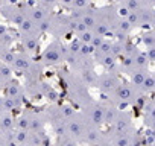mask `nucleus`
<instances>
[{
    "label": "nucleus",
    "instance_id": "nucleus-1",
    "mask_svg": "<svg viewBox=\"0 0 155 146\" xmlns=\"http://www.w3.org/2000/svg\"><path fill=\"white\" fill-rule=\"evenodd\" d=\"M43 61L46 64H58L61 61V49L56 44L49 46L46 52L43 53Z\"/></svg>",
    "mask_w": 155,
    "mask_h": 146
},
{
    "label": "nucleus",
    "instance_id": "nucleus-2",
    "mask_svg": "<svg viewBox=\"0 0 155 146\" xmlns=\"http://www.w3.org/2000/svg\"><path fill=\"white\" fill-rule=\"evenodd\" d=\"M97 82H99V87H101V90H104V91H111L113 88H116L117 85V79L114 78V76H111V75H104L102 78H99L97 79Z\"/></svg>",
    "mask_w": 155,
    "mask_h": 146
},
{
    "label": "nucleus",
    "instance_id": "nucleus-3",
    "mask_svg": "<svg viewBox=\"0 0 155 146\" xmlns=\"http://www.w3.org/2000/svg\"><path fill=\"white\" fill-rule=\"evenodd\" d=\"M3 11H5V15L9 17V20H12L17 25H20L23 22V18H25V14L20 9L14 8V6H6V8H3Z\"/></svg>",
    "mask_w": 155,
    "mask_h": 146
},
{
    "label": "nucleus",
    "instance_id": "nucleus-4",
    "mask_svg": "<svg viewBox=\"0 0 155 146\" xmlns=\"http://www.w3.org/2000/svg\"><path fill=\"white\" fill-rule=\"evenodd\" d=\"M12 64H14V67L15 68H20V70H26L29 65H31V61H29V58L28 56H25V55H14V58H12V61H11Z\"/></svg>",
    "mask_w": 155,
    "mask_h": 146
},
{
    "label": "nucleus",
    "instance_id": "nucleus-5",
    "mask_svg": "<svg viewBox=\"0 0 155 146\" xmlns=\"http://www.w3.org/2000/svg\"><path fill=\"white\" fill-rule=\"evenodd\" d=\"M23 44H25V47H26L28 50L34 52V50L37 49V46H38V40H37V37L23 35Z\"/></svg>",
    "mask_w": 155,
    "mask_h": 146
},
{
    "label": "nucleus",
    "instance_id": "nucleus-6",
    "mask_svg": "<svg viewBox=\"0 0 155 146\" xmlns=\"http://www.w3.org/2000/svg\"><path fill=\"white\" fill-rule=\"evenodd\" d=\"M91 120L94 123H102L104 122V108L102 107H94L91 110Z\"/></svg>",
    "mask_w": 155,
    "mask_h": 146
},
{
    "label": "nucleus",
    "instance_id": "nucleus-7",
    "mask_svg": "<svg viewBox=\"0 0 155 146\" xmlns=\"http://www.w3.org/2000/svg\"><path fill=\"white\" fill-rule=\"evenodd\" d=\"M117 95L122 99H129V98H132V90L126 85H119L117 87Z\"/></svg>",
    "mask_w": 155,
    "mask_h": 146
},
{
    "label": "nucleus",
    "instance_id": "nucleus-8",
    "mask_svg": "<svg viewBox=\"0 0 155 146\" xmlns=\"http://www.w3.org/2000/svg\"><path fill=\"white\" fill-rule=\"evenodd\" d=\"M117 119V111L113 110V108H108V110H104V122H116Z\"/></svg>",
    "mask_w": 155,
    "mask_h": 146
},
{
    "label": "nucleus",
    "instance_id": "nucleus-9",
    "mask_svg": "<svg viewBox=\"0 0 155 146\" xmlns=\"http://www.w3.org/2000/svg\"><path fill=\"white\" fill-rule=\"evenodd\" d=\"M12 117L11 116H5V117H2V120H0V128L2 129H9V128H12Z\"/></svg>",
    "mask_w": 155,
    "mask_h": 146
},
{
    "label": "nucleus",
    "instance_id": "nucleus-10",
    "mask_svg": "<svg viewBox=\"0 0 155 146\" xmlns=\"http://www.w3.org/2000/svg\"><path fill=\"white\" fill-rule=\"evenodd\" d=\"M91 38H93V34H91L90 31H87V29L82 31L81 35H79V41H81V43H85V44H90Z\"/></svg>",
    "mask_w": 155,
    "mask_h": 146
},
{
    "label": "nucleus",
    "instance_id": "nucleus-11",
    "mask_svg": "<svg viewBox=\"0 0 155 146\" xmlns=\"http://www.w3.org/2000/svg\"><path fill=\"white\" fill-rule=\"evenodd\" d=\"M88 3H90V0H73L71 6H74L76 9H84L88 6Z\"/></svg>",
    "mask_w": 155,
    "mask_h": 146
},
{
    "label": "nucleus",
    "instance_id": "nucleus-12",
    "mask_svg": "<svg viewBox=\"0 0 155 146\" xmlns=\"http://www.w3.org/2000/svg\"><path fill=\"white\" fill-rule=\"evenodd\" d=\"M84 79H85L87 82H90V84H94V82L97 81V78H96V75H94V73H93V71H90V70H88V71H87V70L84 71Z\"/></svg>",
    "mask_w": 155,
    "mask_h": 146
},
{
    "label": "nucleus",
    "instance_id": "nucleus-13",
    "mask_svg": "<svg viewBox=\"0 0 155 146\" xmlns=\"http://www.w3.org/2000/svg\"><path fill=\"white\" fill-rule=\"evenodd\" d=\"M0 76H2V78H9L11 76V68L8 67V65H5V64H2V65H0Z\"/></svg>",
    "mask_w": 155,
    "mask_h": 146
},
{
    "label": "nucleus",
    "instance_id": "nucleus-14",
    "mask_svg": "<svg viewBox=\"0 0 155 146\" xmlns=\"http://www.w3.org/2000/svg\"><path fill=\"white\" fill-rule=\"evenodd\" d=\"M131 26H132V25H131L128 20H120V22H119V29H120L122 32H128V31L131 29Z\"/></svg>",
    "mask_w": 155,
    "mask_h": 146
},
{
    "label": "nucleus",
    "instance_id": "nucleus-15",
    "mask_svg": "<svg viewBox=\"0 0 155 146\" xmlns=\"http://www.w3.org/2000/svg\"><path fill=\"white\" fill-rule=\"evenodd\" d=\"M28 137H29V134L26 132V129H21L18 134H15V138H17V141H20V143L28 141Z\"/></svg>",
    "mask_w": 155,
    "mask_h": 146
},
{
    "label": "nucleus",
    "instance_id": "nucleus-16",
    "mask_svg": "<svg viewBox=\"0 0 155 146\" xmlns=\"http://www.w3.org/2000/svg\"><path fill=\"white\" fill-rule=\"evenodd\" d=\"M102 62H104V65H107V67H110V65H113L114 64V56H111V53H107V55H104L102 56Z\"/></svg>",
    "mask_w": 155,
    "mask_h": 146
},
{
    "label": "nucleus",
    "instance_id": "nucleus-17",
    "mask_svg": "<svg viewBox=\"0 0 155 146\" xmlns=\"http://www.w3.org/2000/svg\"><path fill=\"white\" fill-rule=\"evenodd\" d=\"M141 84L144 85V88L152 90V88H153V78H152V76H146V78L143 79V82H141Z\"/></svg>",
    "mask_w": 155,
    "mask_h": 146
},
{
    "label": "nucleus",
    "instance_id": "nucleus-18",
    "mask_svg": "<svg viewBox=\"0 0 155 146\" xmlns=\"http://www.w3.org/2000/svg\"><path fill=\"white\" fill-rule=\"evenodd\" d=\"M132 78H134V82H135V84H141L143 79L146 78V75H144L143 71H137V73H134V76H132Z\"/></svg>",
    "mask_w": 155,
    "mask_h": 146
},
{
    "label": "nucleus",
    "instance_id": "nucleus-19",
    "mask_svg": "<svg viewBox=\"0 0 155 146\" xmlns=\"http://www.w3.org/2000/svg\"><path fill=\"white\" fill-rule=\"evenodd\" d=\"M18 128L20 129H29V119L28 117H21L18 122Z\"/></svg>",
    "mask_w": 155,
    "mask_h": 146
},
{
    "label": "nucleus",
    "instance_id": "nucleus-20",
    "mask_svg": "<svg viewBox=\"0 0 155 146\" xmlns=\"http://www.w3.org/2000/svg\"><path fill=\"white\" fill-rule=\"evenodd\" d=\"M128 14H129V9H128L126 6H123V8L119 9V15H120V17H126Z\"/></svg>",
    "mask_w": 155,
    "mask_h": 146
},
{
    "label": "nucleus",
    "instance_id": "nucleus-21",
    "mask_svg": "<svg viewBox=\"0 0 155 146\" xmlns=\"http://www.w3.org/2000/svg\"><path fill=\"white\" fill-rule=\"evenodd\" d=\"M144 43L149 44V47H152V46H153V38H152V35H146V37H144Z\"/></svg>",
    "mask_w": 155,
    "mask_h": 146
},
{
    "label": "nucleus",
    "instance_id": "nucleus-22",
    "mask_svg": "<svg viewBox=\"0 0 155 146\" xmlns=\"http://www.w3.org/2000/svg\"><path fill=\"white\" fill-rule=\"evenodd\" d=\"M59 2H61V5H62V6H71L73 0H59Z\"/></svg>",
    "mask_w": 155,
    "mask_h": 146
},
{
    "label": "nucleus",
    "instance_id": "nucleus-23",
    "mask_svg": "<svg viewBox=\"0 0 155 146\" xmlns=\"http://www.w3.org/2000/svg\"><path fill=\"white\" fill-rule=\"evenodd\" d=\"M43 2L46 3V5H53V3H56L58 0H43Z\"/></svg>",
    "mask_w": 155,
    "mask_h": 146
},
{
    "label": "nucleus",
    "instance_id": "nucleus-24",
    "mask_svg": "<svg viewBox=\"0 0 155 146\" xmlns=\"http://www.w3.org/2000/svg\"><path fill=\"white\" fill-rule=\"evenodd\" d=\"M125 2H126V0H125Z\"/></svg>",
    "mask_w": 155,
    "mask_h": 146
}]
</instances>
